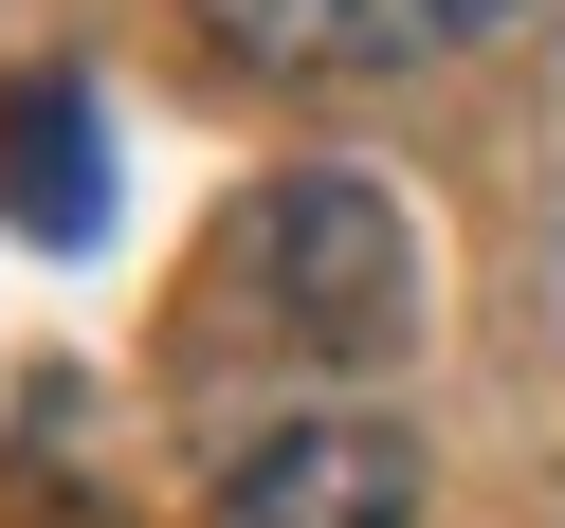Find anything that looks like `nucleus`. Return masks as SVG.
<instances>
[{
    "instance_id": "nucleus-2",
    "label": "nucleus",
    "mask_w": 565,
    "mask_h": 528,
    "mask_svg": "<svg viewBox=\"0 0 565 528\" xmlns=\"http://www.w3.org/2000/svg\"><path fill=\"white\" fill-rule=\"evenodd\" d=\"M201 528H419V438L402 419H274L201 474Z\"/></svg>"
},
{
    "instance_id": "nucleus-3",
    "label": "nucleus",
    "mask_w": 565,
    "mask_h": 528,
    "mask_svg": "<svg viewBox=\"0 0 565 528\" xmlns=\"http://www.w3.org/2000/svg\"><path fill=\"white\" fill-rule=\"evenodd\" d=\"M183 19L256 74H419V55L492 37L511 0H183Z\"/></svg>"
},
{
    "instance_id": "nucleus-1",
    "label": "nucleus",
    "mask_w": 565,
    "mask_h": 528,
    "mask_svg": "<svg viewBox=\"0 0 565 528\" xmlns=\"http://www.w3.org/2000/svg\"><path fill=\"white\" fill-rule=\"evenodd\" d=\"M237 256L274 273V328L329 346V365H365V346H402V328H419V237L383 219L365 164H292V183L256 201V237H237Z\"/></svg>"
},
{
    "instance_id": "nucleus-4",
    "label": "nucleus",
    "mask_w": 565,
    "mask_h": 528,
    "mask_svg": "<svg viewBox=\"0 0 565 528\" xmlns=\"http://www.w3.org/2000/svg\"><path fill=\"white\" fill-rule=\"evenodd\" d=\"M0 219H19V237H92V91L74 74L0 91Z\"/></svg>"
}]
</instances>
